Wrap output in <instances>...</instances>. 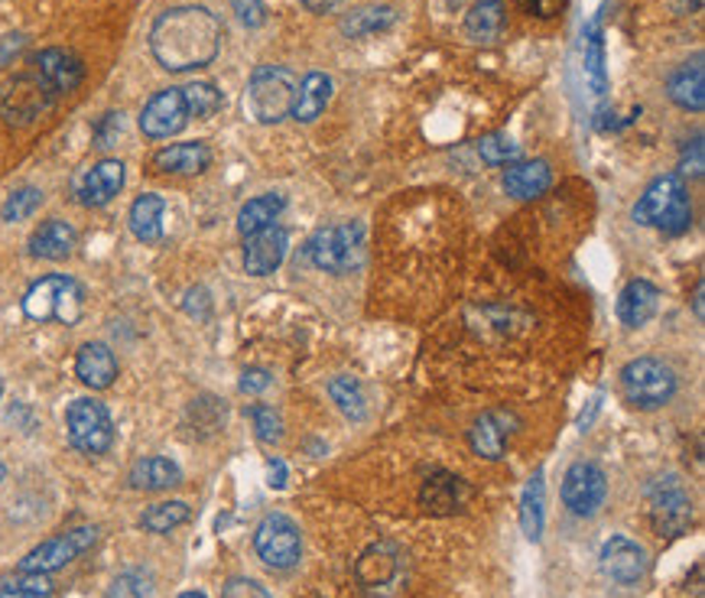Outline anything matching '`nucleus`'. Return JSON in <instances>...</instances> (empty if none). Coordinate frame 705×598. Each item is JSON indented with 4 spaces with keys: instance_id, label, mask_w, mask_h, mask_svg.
<instances>
[{
    "instance_id": "f257e3e1",
    "label": "nucleus",
    "mask_w": 705,
    "mask_h": 598,
    "mask_svg": "<svg viewBox=\"0 0 705 598\" xmlns=\"http://www.w3.org/2000/svg\"><path fill=\"white\" fill-rule=\"evenodd\" d=\"M150 50L167 72L205 68L222 50V23L205 7H173L157 17Z\"/></svg>"
},
{
    "instance_id": "f03ea898",
    "label": "nucleus",
    "mask_w": 705,
    "mask_h": 598,
    "mask_svg": "<svg viewBox=\"0 0 705 598\" xmlns=\"http://www.w3.org/2000/svg\"><path fill=\"white\" fill-rule=\"evenodd\" d=\"M82 309H85V290L65 274H50V277L36 280L23 297V312L33 322L75 325L82 319Z\"/></svg>"
},
{
    "instance_id": "7ed1b4c3",
    "label": "nucleus",
    "mask_w": 705,
    "mask_h": 598,
    "mask_svg": "<svg viewBox=\"0 0 705 598\" xmlns=\"http://www.w3.org/2000/svg\"><path fill=\"white\" fill-rule=\"evenodd\" d=\"M306 260L325 274H352L364 264V228L357 222H342L316 232L306 241Z\"/></svg>"
},
{
    "instance_id": "20e7f679",
    "label": "nucleus",
    "mask_w": 705,
    "mask_h": 598,
    "mask_svg": "<svg viewBox=\"0 0 705 598\" xmlns=\"http://www.w3.org/2000/svg\"><path fill=\"white\" fill-rule=\"evenodd\" d=\"M296 75L284 65H257L247 82V108L260 124H280L290 118L296 102Z\"/></svg>"
},
{
    "instance_id": "39448f33",
    "label": "nucleus",
    "mask_w": 705,
    "mask_h": 598,
    "mask_svg": "<svg viewBox=\"0 0 705 598\" xmlns=\"http://www.w3.org/2000/svg\"><path fill=\"white\" fill-rule=\"evenodd\" d=\"M650 524L660 537H680L693 524V498L680 476H660L647 484Z\"/></svg>"
},
{
    "instance_id": "423d86ee",
    "label": "nucleus",
    "mask_w": 705,
    "mask_h": 598,
    "mask_svg": "<svg viewBox=\"0 0 705 598\" xmlns=\"http://www.w3.org/2000/svg\"><path fill=\"white\" fill-rule=\"evenodd\" d=\"M621 391L631 407L638 410H660L676 394V374L656 359H638L624 364Z\"/></svg>"
},
{
    "instance_id": "0eeeda50",
    "label": "nucleus",
    "mask_w": 705,
    "mask_h": 598,
    "mask_svg": "<svg viewBox=\"0 0 705 598\" xmlns=\"http://www.w3.org/2000/svg\"><path fill=\"white\" fill-rule=\"evenodd\" d=\"M65 426H68V439L78 452L85 456H105L115 442V423L105 404H98L95 397H78L68 404L65 410Z\"/></svg>"
},
{
    "instance_id": "6e6552de",
    "label": "nucleus",
    "mask_w": 705,
    "mask_h": 598,
    "mask_svg": "<svg viewBox=\"0 0 705 598\" xmlns=\"http://www.w3.org/2000/svg\"><path fill=\"white\" fill-rule=\"evenodd\" d=\"M254 549L270 569H293L302 556V534L290 517L267 514L254 531Z\"/></svg>"
},
{
    "instance_id": "1a4fd4ad",
    "label": "nucleus",
    "mask_w": 705,
    "mask_h": 598,
    "mask_svg": "<svg viewBox=\"0 0 705 598\" xmlns=\"http://www.w3.org/2000/svg\"><path fill=\"white\" fill-rule=\"evenodd\" d=\"M95 540H98V527H75V531H65L60 537L46 540V543H40L36 549H30V553L20 559V573H36V576L60 573L72 559H78L85 549H92Z\"/></svg>"
},
{
    "instance_id": "9d476101",
    "label": "nucleus",
    "mask_w": 705,
    "mask_h": 598,
    "mask_svg": "<svg viewBox=\"0 0 705 598\" xmlns=\"http://www.w3.org/2000/svg\"><path fill=\"white\" fill-rule=\"evenodd\" d=\"M56 105V98L40 85V78L33 72L17 75L7 88H0V115L7 124H33L43 111H50Z\"/></svg>"
},
{
    "instance_id": "9b49d317",
    "label": "nucleus",
    "mask_w": 705,
    "mask_h": 598,
    "mask_svg": "<svg viewBox=\"0 0 705 598\" xmlns=\"http://www.w3.org/2000/svg\"><path fill=\"white\" fill-rule=\"evenodd\" d=\"M608 498V476L595 462H576L563 476V501L576 517H591Z\"/></svg>"
},
{
    "instance_id": "f8f14e48",
    "label": "nucleus",
    "mask_w": 705,
    "mask_h": 598,
    "mask_svg": "<svg viewBox=\"0 0 705 598\" xmlns=\"http://www.w3.org/2000/svg\"><path fill=\"white\" fill-rule=\"evenodd\" d=\"M185 124H189V108H185L182 88H163V92H157L143 105V111H140V130L150 140H167V137L179 134Z\"/></svg>"
},
{
    "instance_id": "ddd939ff",
    "label": "nucleus",
    "mask_w": 705,
    "mask_h": 598,
    "mask_svg": "<svg viewBox=\"0 0 705 598\" xmlns=\"http://www.w3.org/2000/svg\"><path fill=\"white\" fill-rule=\"evenodd\" d=\"M30 72L40 78V85H43L53 98H62V95H68L72 88H78V82H82V75H85V65H82V60H78L72 50H43V53L33 56Z\"/></svg>"
},
{
    "instance_id": "4468645a",
    "label": "nucleus",
    "mask_w": 705,
    "mask_h": 598,
    "mask_svg": "<svg viewBox=\"0 0 705 598\" xmlns=\"http://www.w3.org/2000/svg\"><path fill=\"white\" fill-rule=\"evenodd\" d=\"M601 569L611 583L618 586H638L647 573V553L644 546H638L634 540L628 537H611L605 540L601 546Z\"/></svg>"
},
{
    "instance_id": "2eb2a0df",
    "label": "nucleus",
    "mask_w": 705,
    "mask_h": 598,
    "mask_svg": "<svg viewBox=\"0 0 705 598\" xmlns=\"http://www.w3.org/2000/svg\"><path fill=\"white\" fill-rule=\"evenodd\" d=\"M514 426H517V417L508 414V410H488V414H481V417L471 423L469 429L471 449H474L481 459H491V462L504 459Z\"/></svg>"
},
{
    "instance_id": "dca6fc26",
    "label": "nucleus",
    "mask_w": 705,
    "mask_h": 598,
    "mask_svg": "<svg viewBox=\"0 0 705 598\" xmlns=\"http://www.w3.org/2000/svg\"><path fill=\"white\" fill-rule=\"evenodd\" d=\"M287 247H290V238H287V232L277 228V225H270V228L250 235V238H247V247H244V270H247L250 277H267V274H274V270L284 264V257H287Z\"/></svg>"
},
{
    "instance_id": "f3484780",
    "label": "nucleus",
    "mask_w": 705,
    "mask_h": 598,
    "mask_svg": "<svg viewBox=\"0 0 705 598\" xmlns=\"http://www.w3.org/2000/svg\"><path fill=\"white\" fill-rule=\"evenodd\" d=\"M124 185V163L120 160H102L98 167H92L78 185H75V199L85 209H102L108 205Z\"/></svg>"
},
{
    "instance_id": "a211bd4d",
    "label": "nucleus",
    "mask_w": 705,
    "mask_h": 598,
    "mask_svg": "<svg viewBox=\"0 0 705 598\" xmlns=\"http://www.w3.org/2000/svg\"><path fill=\"white\" fill-rule=\"evenodd\" d=\"M686 195V182L680 173H666V177H660V180H653L647 185V192L638 199V205H634V222L638 225H653L656 228V222L670 212V205L676 202V199H683Z\"/></svg>"
},
{
    "instance_id": "6ab92c4d",
    "label": "nucleus",
    "mask_w": 705,
    "mask_h": 598,
    "mask_svg": "<svg viewBox=\"0 0 705 598\" xmlns=\"http://www.w3.org/2000/svg\"><path fill=\"white\" fill-rule=\"evenodd\" d=\"M400 553L391 543H377L371 546L361 559H357V579L367 592H377L384 586H394L400 576Z\"/></svg>"
},
{
    "instance_id": "aec40b11",
    "label": "nucleus",
    "mask_w": 705,
    "mask_h": 598,
    "mask_svg": "<svg viewBox=\"0 0 705 598\" xmlns=\"http://www.w3.org/2000/svg\"><path fill=\"white\" fill-rule=\"evenodd\" d=\"M209 163H212V150L202 140L163 147L153 157V170L167 173V177H199L202 170H209Z\"/></svg>"
},
{
    "instance_id": "412c9836",
    "label": "nucleus",
    "mask_w": 705,
    "mask_h": 598,
    "mask_svg": "<svg viewBox=\"0 0 705 598\" xmlns=\"http://www.w3.org/2000/svg\"><path fill=\"white\" fill-rule=\"evenodd\" d=\"M75 374H78V381H82L85 387H92V391H105V387H111V384H115V377H118V359H115V352H111L108 345H102V342H88V345H82V349H78Z\"/></svg>"
},
{
    "instance_id": "4be33fe9",
    "label": "nucleus",
    "mask_w": 705,
    "mask_h": 598,
    "mask_svg": "<svg viewBox=\"0 0 705 598\" xmlns=\"http://www.w3.org/2000/svg\"><path fill=\"white\" fill-rule=\"evenodd\" d=\"M666 95L673 105L686 108V111H703L705 108V68L703 56H696L693 62L680 65L670 82H666Z\"/></svg>"
},
{
    "instance_id": "5701e85b",
    "label": "nucleus",
    "mask_w": 705,
    "mask_h": 598,
    "mask_svg": "<svg viewBox=\"0 0 705 598\" xmlns=\"http://www.w3.org/2000/svg\"><path fill=\"white\" fill-rule=\"evenodd\" d=\"M656 306H660V290L650 280H631L618 297V319L628 329H641L653 319Z\"/></svg>"
},
{
    "instance_id": "b1692460",
    "label": "nucleus",
    "mask_w": 705,
    "mask_h": 598,
    "mask_svg": "<svg viewBox=\"0 0 705 598\" xmlns=\"http://www.w3.org/2000/svg\"><path fill=\"white\" fill-rule=\"evenodd\" d=\"M329 98H332V78L325 72H309L299 82V88H296V102L290 118H296L299 124H312V120L325 111Z\"/></svg>"
},
{
    "instance_id": "393cba45",
    "label": "nucleus",
    "mask_w": 705,
    "mask_h": 598,
    "mask_svg": "<svg viewBox=\"0 0 705 598\" xmlns=\"http://www.w3.org/2000/svg\"><path fill=\"white\" fill-rule=\"evenodd\" d=\"M462 501H466V484L449 472H432L419 491V504L432 514H452L462 508Z\"/></svg>"
},
{
    "instance_id": "a878e982",
    "label": "nucleus",
    "mask_w": 705,
    "mask_h": 598,
    "mask_svg": "<svg viewBox=\"0 0 705 598\" xmlns=\"http://www.w3.org/2000/svg\"><path fill=\"white\" fill-rule=\"evenodd\" d=\"M75 228L68 225V222H60V218H53V222H43L36 232H33V238H30V254L33 257H40V260H65L72 250H75Z\"/></svg>"
},
{
    "instance_id": "bb28decb",
    "label": "nucleus",
    "mask_w": 705,
    "mask_h": 598,
    "mask_svg": "<svg viewBox=\"0 0 705 598\" xmlns=\"http://www.w3.org/2000/svg\"><path fill=\"white\" fill-rule=\"evenodd\" d=\"M127 481L137 491H167V488H177L182 481V472H179L177 462L167 459V456H147L140 462H133Z\"/></svg>"
},
{
    "instance_id": "cd10ccee",
    "label": "nucleus",
    "mask_w": 705,
    "mask_h": 598,
    "mask_svg": "<svg viewBox=\"0 0 705 598\" xmlns=\"http://www.w3.org/2000/svg\"><path fill=\"white\" fill-rule=\"evenodd\" d=\"M163 212H167L163 195L143 192L130 205V232H133V238L143 241V244H153V241L163 238Z\"/></svg>"
},
{
    "instance_id": "c85d7f7f",
    "label": "nucleus",
    "mask_w": 705,
    "mask_h": 598,
    "mask_svg": "<svg viewBox=\"0 0 705 598\" xmlns=\"http://www.w3.org/2000/svg\"><path fill=\"white\" fill-rule=\"evenodd\" d=\"M553 182V170L546 160H530V163H514L504 173V189L514 199H536L549 189Z\"/></svg>"
},
{
    "instance_id": "c756f323",
    "label": "nucleus",
    "mask_w": 705,
    "mask_h": 598,
    "mask_svg": "<svg viewBox=\"0 0 705 598\" xmlns=\"http://www.w3.org/2000/svg\"><path fill=\"white\" fill-rule=\"evenodd\" d=\"M284 209H287V199H284V195H277V192L257 195V199H250V202L237 212V232H241L244 238H250V235L270 228V225L280 218Z\"/></svg>"
},
{
    "instance_id": "7c9ffc66",
    "label": "nucleus",
    "mask_w": 705,
    "mask_h": 598,
    "mask_svg": "<svg viewBox=\"0 0 705 598\" xmlns=\"http://www.w3.org/2000/svg\"><path fill=\"white\" fill-rule=\"evenodd\" d=\"M508 13L501 0H478L466 17V33L474 43H494L504 33Z\"/></svg>"
},
{
    "instance_id": "2f4dec72",
    "label": "nucleus",
    "mask_w": 705,
    "mask_h": 598,
    "mask_svg": "<svg viewBox=\"0 0 705 598\" xmlns=\"http://www.w3.org/2000/svg\"><path fill=\"white\" fill-rule=\"evenodd\" d=\"M394 23H397V10L394 7H361V10H352L342 20V33L352 36V40H361V36L391 30Z\"/></svg>"
},
{
    "instance_id": "473e14b6",
    "label": "nucleus",
    "mask_w": 705,
    "mask_h": 598,
    "mask_svg": "<svg viewBox=\"0 0 705 598\" xmlns=\"http://www.w3.org/2000/svg\"><path fill=\"white\" fill-rule=\"evenodd\" d=\"M189 514L192 511H189L185 501H160V504H153L140 514V527L150 531V534H170L189 521Z\"/></svg>"
},
{
    "instance_id": "72a5a7b5",
    "label": "nucleus",
    "mask_w": 705,
    "mask_h": 598,
    "mask_svg": "<svg viewBox=\"0 0 705 598\" xmlns=\"http://www.w3.org/2000/svg\"><path fill=\"white\" fill-rule=\"evenodd\" d=\"M329 397H332L335 407L349 419H354V423L367 417V397H364L361 384H357L354 377H349V374H339V377L329 381Z\"/></svg>"
},
{
    "instance_id": "f704fd0d",
    "label": "nucleus",
    "mask_w": 705,
    "mask_h": 598,
    "mask_svg": "<svg viewBox=\"0 0 705 598\" xmlns=\"http://www.w3.org/2000/svg\"><path fill=\"white\" fill-rule=\"evenodd\" d=\"M543 501H546V488H543V472H536L524 488L521 498V527L530 540H540L543 534Z\"/></svg>"
},
{
    "instance_id": "c9c22d12",
    "label": "nucleus",
    "mask_w": 705,
    "mask_h": 598,
    "mask_svg": "<svg viewBox=\"0 0 705 598\" xmlns=\"http://www.w3.org/2000/svg\"><path fill=\"white\" fill-rule=\"evenodd\" d=\"M182 98H185L189 118H212V115L222 111V92L212 82H192V85H185Z\"/></svg>"
},
{
    "instance_id": "e433bc0d",
    "label": "nucleus",
    "mask_w": 705,
    "mask_h": 598,
    "mask_svg": "<svg viewBox=\"0 0 705 598\" xmlns=\"http://www.w3.org/2000/svg\"><path fill=\"white\" fill-rule=\"evenodd\" d=\"M586 82L595 98L605 95V53H601L598 20L586 30Z\"/></svg>"
},
{
    "instance_id": "4c0bfd02",
    "label": "nucleus",
    "mask_w": 705,
    "mask_h": 598,
    "mask_svg": "<svg viewBox=\"0 0 705 598\" xmlns=\"http://www.w3.org/2000/svg\"><path fill=\"white\" fill-rule=\"evenodd\" d=\"M40 205H43V192L33 189V185H23V189H17V192L7 195V202H3V222H26Z\"/></svg>"
},
{
    "instance_id": "58836bf2",
    "label": "nucleus",
    "mask_w": 705,
    "mask_h": 598,
    "mask_svg": "<svg viewBox=\"0 0 705 598\" xmlns=\"http://www.w3.org/2000/svg\"><path fill=\"white\" fill-rule=\"evenodd\" d=\"M478 153H481V160L488 163V167H508V163H514L517 160V143L508 137V134H491V137H484L481 143H478Z\"/></svg>"
},
{
    "instance_id": "ea45409f",
    "label": "nucleus",
    "mask_w": 705,
    "mask_h": 598,
    "mask_svg": "<svg viewBox=\"0 0 705 598\" xmlns=\"http://www.w3.org/2000/svg\"><path fill=\"white\" fill-rule=\"evenodd\" d=\"M105 598H150V576L140 569H127L108 586Z\"/></svg>"
},
{
    "instance_id": "a19ab883",
    "label": "nucleus",
    "mask_w": 705,
    "mask_h": 598,
    "mask_svg": "<svg viewBox=\"0 0 705 598\" xmlns=\"http://www.w3.org/2000/svg\"><path fill=\"white\" fill-rule=\"evenodd\" d=\"M690 225H693V205H690V195H683V199H676L673 205H670V212L656 222V228L663 232V235H683V232H690Z\"/></svg>"
},
{
    "instance_id": "79ce46f5",
    "label": "nucleus",
    "mask_w": 705,
    "mask_h": 598,
    "mask_svg": "<svg viewBox=\"0 0 705 598\" xmlns=\"http://www.w3.org/2000/svg\"><path fill=\"white\" fill-rule=\"evenodd\" d=\"M250 419H254V429H257L260 442H280L284 439V419L274 407H264V404L250 407Z\"/></svg>"
},
{
    "instance_id": "37998d69",
    "label": "nucleus",
    "mask_w": 705,
    "mask_h": 598,
    "mask_svg": "<svg viewBox=\"0 0 705 598\" xmlns=\"http://www.w3.org/2000/svg\"><path fill=\"white\" fill-rule=\"evenodd\" d=\"M232 7H235L237 20H241L244 26H250V30L264 26V20H267V10H264L260 0H232Z\"/></svg>"
},
{
    "instance_id": "c03bdc74",
    "label": "nucleus",
    "mask_w": 705,
    "mask_h": 598,
    "mask_svg": "<svg viewBox=\"0 0 705 598\" xmlns=\"http://www.w3.org/2000/svg\"><path fill=\"white\" fill-rule=\"evenodd\" d=\"M222 598H274V596H270L260 583H254V579H232V583H225Z\"/></svg>"
},
{
    "instance_id": "a18cd8bd",
    "label": "nucleus",
    "mask_w": 705,
    "mask_h": 598,
    "mask_svg": "<svg viewBox=\"0 0 705 598\" xmlns=\"http://www.w3.org/2000/svg\"><path fill=\"white\" fill-rule=\"evenodd\" d=\"M517 7L530 13V17H540V20H553L566 10V0H517Z\"/></svg>"
},
{
    "instance_id": "49530a36",
    "label": "nucleus",
    "mask_w": 705,
    "mask_h": 598,
    "mask_svg": "<svg viewBox=\"0 0 705 598\" xmlns=\"http://www.w3.org/2000/svg\"><path fill=\"white\" fill-rule=\"evenodd\" d=\"M270 381H274L270 371H264V367H247V371L241 374V384H237V387H241L244 394H260V391L270 387Z\"/></svg>"
},
{
    "instance_id": "de8ad7c7",
    "label": "nucleus",
    "mask_w": 705,
    "mask_h": 598,
    "mask_svg": "<svg viewBox=\"0 0 705 598\" xmlns=\"http://www.w3.org/2000/svg\"><path fill=\"white\" fill-rule=\"evenodd\" d=\"M703 137L693 140V153L686 150L683 153V173H693V177H703Z\"/></svg>"
},
{
    "instance_id": "09e8293b",
    "label": "nucleus",
    "mask_w": 705,
    "mask_h": 598,
    "mask_svg": "<svg viewBox=\"0 0 705 598\" xmlns=\"http://www.w3.org/2000/svg\"><path fill=\"white\" fill-rule=\"evenodd\" d=\"M209 297H205V290H192L189 297H185V309L192 312V316H205L209 312Z\"/></svg>"
},
{
    "instance_id": "8fccbe9b",
    "label": "nucleus",
    "mask_w": 705,
    "mask_h": 598,
    "mask_svg": "<svg viewBox=\"0 0 705 598\" xmlns=\"http://www.w3.org/2000/svg\"><path fill=\"white\" fill-rule=\"evenodd\" d=\"M0 598H50V592H33V589L13 586V583H3V589H0Z\"/></svg>"
},
{
    "instance_id": "3c124183",
    "label": "nucleus",
    "mask_w": 705,
    "mask_h": 598,
    "mask_svg": "<svg viewBox=\"0 0 705 598\" xmlns=\"http://www.w3.org/2000/svg\"><path fill=\"white\" fill-rule=\"evenodd\" d=\"M306 10H312V13H329V10H335V7H342L345 0H299Z\"/></svg>"
},
{
    "instance_id": "603ef678",
    "label": "nucleus",
    "mask_w": 705,
    "mask_h": 598,
    "mask_svg": "<svg viewBox=\"0 0 705 598\" xmlns=\"http://www.w3.org/2000/svg\"><path fill=\"white\" fill-rule=\"evenodd\" d=\"M287 484V466L280 459L270 462V488H284Z\"/></svg>"
},
{
    "instance_id": "864d4df0",
    "label": "nucleus",
    "mask_w": 705,
    "mask_h": 598,
    "mask_svg": "<svg viewBox=\"0 0 705 598\" xmlns=\"http://www.w3.org/2000/svg\"><path fill=\"white\" fill-rule=\"evenodd\" d=\"M703 293H705V284H703V280H699V284H696V293H693V309H696V319H705Z\"/></svg>"
},
{
    "instance_id": "5fc2aeb1",
    "label": "nucleus",
    "mask_w": 705,
    "mask_h": 598,
    "mask_svg": "<svg viewBox=\"0 0 705 598\" xmlns=\"http://www.w3.org/2000/svg\"><path fill=\"white\" fill-rule=\"evenodd\" d=\"M179 598H205V596H202V592H182Z\"/></svg>"
},
{
    "instance_id": "6e6d98bb",
    "label": "nucleus",
    "mask_w": 705,
    "mask_h": 598,
    "mask_svg": "<svg viewBox=\"0 0 705 598\" xmlns=\"http://www.w3.org/2000/svg\"><path fill=\"white\" fill-rule=\"evenodd\" d=\"M0 394H3V384H0Z\"/></svg>"
}]
</instances>
